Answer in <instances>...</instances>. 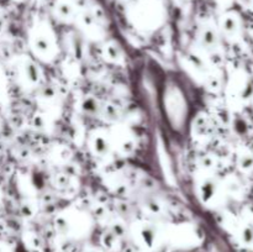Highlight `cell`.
Segmentation results:
<instances>
[{
	"label": "cell",
	"mask_w": 253,
	"mask_h": 252,
	"mask_svg": "<svg viewBox=\"0 0 253 252\" xmlns=\"http://www.w3.org/2000/svg\"><path fill=\"white\" fill-rule=\"evenodd\" d=\"M57 11L61 15L62 17H71L72 14H73V7L69 2L67 1H61L58 5H57Z\"/></svg>",
	"instance_id": "cell-2"
},
{
	"label": "cell",
	"mask_w": 253,
	"mask_h": 252,
	"mask_svg": "<svg viewBox=\"0 0 253 252\" xmlns=\"http://www.w3.org/2000/svg\"><path fill=\"white\" fill-rule=\"evenodd\" d=\"M0 252H7L6 247H5L2 244H0Z\"/></svg>",
	"instance_id": "cell-6"
},
{
	"label": "cell",
	"mask_w": 253,
	"mask_h": 252,
	"mask_svg": "<svg viewBox=\"0 0 253 252\" xmlns=\"http://www.w3.org/2000/svg\"><path fill=\"white\" fill-rule=\"evenodd\" d=\"M241 166H242V168H245V169H249V168H252L253 160H252L251 157H249V156H245V157L242 158V161H241Z\"/></svg>",
	"instance_id": "cell-4"
},
{
	"label": "cell",
	"mask_w": 253,
	"mask_h": 252,
	"mask_svg": "<svg viewBox=\"0 0 253 252\" xmlns=\"http://www.w3.org/2000/svg\"><path fill=\"white\" fill-rule=\"evenodd\" d=\"M222 26H224V30L229 35L235 34V32H236V30H237L236 19H235V17H232V16L225 17L224 22H222Z\"/></svg>",
	"instance_id": "cell-3"
},
{
	"label": "cell",
	"mask_w": 253,
	"mask_h": 252,
	"mask_svg": "<svg viewBox=\"0 0 253 252\" xmlns=\"http://www.w3.org/2000/svg\"><path fill=\"white\" fill-rule=\"evenodd\" d=\"M244 239L246 242H252L253 241V231L251 229H246L244 231Z\"/></svg>",
	"instance_id": "cell-5"
},
{
	"label": "cell",
	"mask_w": 253,
	"mask_h": 252,
	"mask_svg": "<svg viewBox=\"0 0 253 252\" xmlns=\"http://www.w3.org/2000/svg\"><path fill=\"white\" fill-rule=\"evenodd\" d=\"M138 241L146 249H153L156 242H157V236H156L155 229L150 226H143L138 231Z\"/></svg>",
	"instance_id": "cell-1"
},
{
	"label": "cell",
	"mask_w": 253,
	"mask_h": 252,
	"mask_svg": "<svg viewBox=\"0 0 253 252\" xmlns=\"http://www.w3.org/2000/svg\"><path fill=\"white\" fill-rule=\"evenodd\" d=\"M88 252H99V251H95V250H91V251H88Z\"/></svg>",
	"instance_id": "cell-7"
}]
</instances>
